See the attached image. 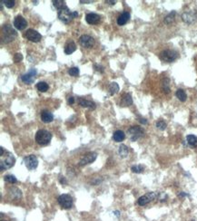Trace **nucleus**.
Returning <instances> with one entry per match:
<instances>
[{
    "instance_id": "nucleus-41",
    "label": "nucleus",
    "mask_w": 197,
    "mask_h": 221,
    "mask_svg": "<svg viewBox=\"0 0 197 221\" xmlns=\"http://www.w3.org/2000/svg\"><path fill=\"white\" fill-rule=\"evenodd\" d=\"M105 3H107V4L111 5V6H114L115 3H116V1H115V0H106Z\"/></svg>"
},
{
    "instance_id": "nucleus-11",
    "label": "nucleus",
    "mask_w": 197,
    "mask_h": 221,
    "mask_svg": "<svg viewBox=\"0 0 197 221\" xmlns=\"http://www.w3.org/2000/svg\"><path fill=\"white\" fill-rule=\"evenodd\" d=\"M24 163L25 166L29 170L32 171L36 169L37 165H38V159L35 156V155H29L24 158Z\"/></svg>"
},
{
    "instance_id": "nucleus-4",
    "label": "nucleus",
    "mask_w": 197,
    "mask_h": 221,
    "mask_svg": "<svg viewBox=\"0 0 197 221\" xmlns=\"http://www.w3.org/2000/svg\"><path fill=\"white\" fill-rule=\"evenodd\" d=\"M51 139H52V134L48 131H46V130H39L35 134V142L42 146L49 144Z\"/></svg>"
},
{
    "instance_id": "nucleus-27",
    "label": "nucleus",
    "mask_w": 197,
    "mask_h": 221,
    "mask_svg": "<svg viewBox=\"0 0 197 221\" xmlns=\"http://www.w3.org/2000/svg\"><path fill=\"white\" fill-rule=\"evenodd\" d=\"M175 95L176 97L178 98V100L181 101V102H185L186 99H187V95H186V93L183 90V89H178L175 93Z\"/></svg>"
},
{
    "instance_id": "nucleus-22",
    "label": "nucleus",
    "mask_w": 197,
    "mask_h": 221,
    "mask_svg": "<svg viewBox=\"0 0 197 221\" xmlns=\"http://www.w3.org/2000/svg\"><path fill=\"white\" fill-rule=\"evenodd\" d=\"M128 153H129V149L126 145L125 144H121L119 146V149H118V154L121 158H126L128 156Z\"/></svg>"
},
{
    "instance_id": "nucleus-31",
    "label": "nucleus",
    "mask_w": 197,
    "mask_h": 221,
    "mask_svg": "<svg viewBox=\"0 0 197 221\" xmlns=\"http://www.w3.org/2000/svg\"><path fill=\"white\" fill-rule=\"evenodd\" d=\"M10 194L12 195V197L13 198H15V199H19V198H21V196H22V192H21V190H18L17 188H11L10 189Z\"/></svg>"
},
{
    "instance_id": "nucleus-21",
    "label": "nucleus",
    "mask_w": 197,
    "mask_h": 221,
    "mask_svg": "<svg viewBox=\"0 0 197 221\" xmlns=\"http://www.w3.org/2000/svg\"><path fill=\"white\" fill-rule=\"evenodd\" d=\"M125 138V134L123 131H115L113 134V140L115 141V142H123Z\"/></svg>"
},
{
    "instance_id": "nucleus-33",
    "label": "nucleus",
    "mask_w": 197,
    "mask_h": 221,
    "mask_svg": "<svg viewBox=\"0 0 197 221\" xmlns=\"http://www.w3.org/2000/svg\"><path fill=\"white\" fill-rule=\"evenodd\" d=\"M4 179H5V181L8 182L10 184H14V183H17V178L14 175H6L4 177Z\"/></svg>"
},
{
    "instance_id": "nucleus-30",
    "label": "nucleus",
    "mask_w": 197,
    "mask_h": 221,
    "mask_svg": "<svg viewBox=\"0 0 197 221\" xmlns=\"http://www.w3.org/2000/svg\"><path fill=\"white\" fill-rule=\"evenodd\" d=\"M53 4H54L55 7L57 10H60L61 8L66 6V2L63 1V0H54V1H53Z\"/></svg>"
},
{
    "instance_id": "nucleus-13",
    "label": "nucleus",
    "mask_w": 197,
    "mask_h": 221,
    "mask_svg": "<svg viewBox=\"0 0 197 221\" xmlns=\"http://www.w3.org/2000/svg\"><path fill=\"white\" fill-rule=\"evenodd\" d=\"M36 74H37V71L32 68L27 74H25L21 76V81L27 84H32L35 81V76L36 75Z\"/></svg>"
},
{
    "instance_id": "nucleus-19",
    "label": "nucleus",
    "mask_w": 197,
    "mask_h": 221,
    "mask_svg": "<svg viewBox=\"0 0 197 221\" xmlns=\"http://www.w3.org/2000/svg\"><path fill=\"white\" fill-rule=\"evenodd\" d=\"M41 121L43 122V123H51V122H53V120H54V115H53V113L49 111V110H43L42 112H41Z\"/></svg>"
},
{
    "instance_id": "nucleus-18",
    "label": "nucleus",
    "mask_w": 197,
    "mask_h": 221,
    "mask_svg": "<svg viewBox=\"0 0 197 221\" xmlns=\"http://www.w3.org/2000/svg\"><path fill=\"white\" fill-rule=\"evenodd\" d=\"M133 104V98L130 94H124L122 95L121 98V102H120V105L123 107H127Z\"/></svg>"
},
{
    "instance_id": "nucleus-7",
    "label": "nucleus",
    "mask_w": 197,
    "mask_h": 221,
    "mask_svg": "<svg viewBox=\"0 0 197 221\" xmlns=\"http://www.w3.org/2000/svg\"><path fill=\"white\" fill-rule=\"evenodd\" d=\"M57 201L59 203V205L61 206L63 208H71L73 207V199L70 195L68 194H62L58 197Z\"/></svg>"
},
{
    "instance_id": "nucleus-10",
    "label": "nucleus",
    "mask_w": 197,
    "mask_h": 221,
    "mask_svg": "<svg viewBox=\"0 0 197 221\" xmlns=\"http://www.w3.org/2000/svg\"><path fill=\"white\" fill-rule=\"evenodd\" d=\"M24 37L27 38V40L34 42V43H38L42 39V35L37 31L34 29H28L24 34Z\"/></svg>"
},
{
    "instance_id": "nucleus-16",
    "label": "nucleus",
    "mask_w": 197,
    "mask_h": 221,
    "mask_svg": "<svg viewBox=\"0 0 197 221\" xmlns=\"http://www.w3.org/2000/svg\"><path fill=\"white\" fill-rule=\"evenodd\" d=\"M101 20V16L96 13H89L85 16V21L89 25H97Z\"/></svg>"
},
{
    "instance_id": "nucleus-8",
    "label": "nucleus",
    "mask_w": 197,
    "mask_h": 221,
    "mask_svg": "<svg viewBox=\"0 0 197 221\" xmlns=\"http://www.w3.org/2000/svg\"><path fill=\"white\" fill-rule=\"evenodd\" d=\"M159 194L157 192H149L147 194L140 197L138 199V205L140 206H146L147 205L148 203H150L151 201H153L154 199H155L156 198H158Z\"/></svg>"
},
{
    "instance_id": "nucleus-46",
    "label": "nucleus",
    "mask_w": 197,
    "mask_h": 221,
    "mask_svg": "<svg viewBox=\"0 0 197 221\" xmlns=\"http://www.w3.org/2000/svg\"><path fill=\"white\" fill-rule=\"evenodd\" d=\"M0 151H1V153H0V156H3V155H4V148H3V147H1V148H0Z\"/></svg>"
},
{
    "instance_id": "nucleus-15",
    "label": "nucleus",
    "mask_w": 197,
    "mask_h": 221,
    "mask_svg": "<svg viewBox=\"0 0 197 221\" xmlns=\"http://www.w3.org/2000/svg\"><path fill=\"white\" fill-rule=\"evenodd\" d=\"M27 26V20L23 17L22 16H17L15 20H14V26L17 28V30H24Z\"/></svg>"
},
{
    "instance_id": "nucleus-29",
    "label": "nucleus",
    "mask_w": 197,
    "mask_h": 221,
    "mask_svg": "<svg viewBox=\"0 0 197 221\" xmlns=\"http://www.w3.org/2000/svg\"><path fill=\"white\" fill-rule=\"evenodd\" d=\"M175 11H172L171 13H169L167 16L164 17V23L169 25L171 23H173L174 21V16H175Z\"/></svg>"
},
{
    "instance_id": "nucleus-23",
    "label": "nucleus",
    "mask_w": 197,
    "mask_h": 221,
    "mask_svg": "<svg viewBox=\"0 0 197 221\" xmlns=\"http://www.w3.org/2000/svg\"><path fill=\"white\" fill-rule=\"evenodd\" d=\"M161 86H162V90L164 94H168L171 91L170 89V80L168 78H164L162 80V83H161Z\"/></svg>"
},
{
    "instance_id": "nucleus-39",
    "label": "nucleus",
    "mask_w": 197,
    "mask_h": 221,
    "mask_svg": "<svg viewBox=\"0 0 197 221\" xmlns=\"http://www.w3.org/2000/svg\"><path fill=\"white\" fill-rule=\"evenodd\" d=\"M67 102H68V104H74V103H75V98H74L73 96L68 97V99H67Z\"/></svg>"
},
{
    "instance_id": "nucleus-1",
    "label": "nucleus",
    "mask_w": 197,
    "mask_h": 221,
    "mask_svg": "<svg viewBox=\"0 0 197 221\" xmlns=\"http://www.w3.org/2000/svg\"><path fill=\"white\" fill-rule=\"evenodd\" d=\"M57 16L60 21H62L65 24H69L74 18L78 16V12L77 11H71L67 6H65L58 10Z\"/></svg>"
},
{
    "instance_id": "nucleus-17",
    "label": "nucleus",
    "mask_w": 197,
    "mask_h": 221,
    "mask_svg": "<svg viewBox=\"0 0 197 221\" xmlns=\"http://www.w3.org/2000/svg\"><path fill=\"white\" fill-rule=\"evenodd\" d=\"M78 103H79V105H81L82 107L89 108V109H91V110H95L96 107V103H95L93 101L86 100V99L82 98V97H80V98L78 99Z\"/></svg>"
},
{
    "instance_id": "nucleus-36",
    "label": "nucleus",
    "mask_w": 197,
    "mask_h": 221,
    "mask_svg": "<svg viewBox=\"0 0 197 221\" xmlns=\"http://www.w3.org/2000/svg\"><path fill=\"white\" fill-rule=\"evenodd\" d=\"M166 123H164L163 120H160V121H158L157 123H156V127H157V129H159V130H161V131H164L165 129H166Z\"/></svg>"
},
{
    "instance_id": "nucleus-38",
    "label": "nucleus",
    "mask_w": 197,
    "mask_h": 221,
    "mask_svg": "<svg viewBox=\"0 0 197 221\" xmlns=\"http://www.w3.org/2000/svg\"><path fill=\"white\" fill-rule=\"evenodd\" d=\"M94 69L96 71V72H99V73H104L105 72V68L102 66V65H100V64H97V63H95L94 64Z\"/></svg>"
},
{
    "instance_id": "nucleus-28",
    "label": "nucleus",
    "mask_w": 197,
    "mask_h": 221,
    "mask_svg": "<svg viewBox=\"0 0 197 221\" xmlns=\"http://www.w3.org/2000/svg\"><path fill=\"white\" fill-rule=\"evenodd\" d=\"M48 84L46 82H39L37 84H36V88L39 92L41 93H45L48 90Z\"/></svg>"
},
{
    "instance_id": "nucleus-14",
    "label": "nucleus",
    "mask_w": 197,
    "mask_h": 221,
    "mask_svg": "<svg viewBox=\"0 0 197 221\" xmlns=\"http://www.w3.org/2000/svg\"><path fill=\"white\" fill-rule=\"evenodd\" d=\"M183 21L187 23V24H193L194 22H195L197 20L196 12L194 11H186L183 14L182 16Z\"/></svg>"
},
{
    "instance_id": "nucleus-32",
    "label": "nucleus",
    "mask_w": 197,
    "mask_h": 221,
    "mask_svg": "<svg viewBox=\"0 0 197 221\" xmlns=\"http://www.w3.org/2000/svg\"><path fill=\"white\" fill-rule=\"evenodd\" d=\"M131 171L133 173H142L145 171V167L143 165H133L131 168Z\"/></svg>"
},
{
    "instance_id": "nucleus-3",
    "label": "nucleus",
    "mask_w": 197,
    "mask_h": 221,
    "mask_svg": "<svg viewBox=\"0 0 197 221\" xmlns=\"http://www.w3.org/2000/svg\"><path fill=\"white\" fill-rule=\"evenodd\" d=\"M3 156H5V158L1 157V160H0V170H1V171L12 168L16 163V159L11 152H6V155H3Z\"/></svg>"
},
{
    "instance_id": "nucleus-12",
    "label": "nucleus",
    "mask_w": 197,
    "mask_h": 221,
    "mask_svg": "<svg viewBox=\"0 0 197 221\" xmlns=\"http://www.w3.org/2000/svg\"><path fill=\"white\" fill-rule=\"evenodd\" d=\"M79 44L84 48H91L95 44V40L88 34H83L79 38Z\"/></svg>"
},
{
    "instance_id": "nucleus-37",
    "label": "nucleus",
    "mask_w": 197,
    "mask_h": 221,
    "mask_svg": "<svg viewBox=\"0 0 197 221\" xmlns=\"http://www.w3.org/2000/svg\"><path fill=\"white\" fill-rule=\"evenodd\" d=\"M13 60H14L15 63H19V62H21V61L23 60V55H22V54H20V53L15 54V55H14V57H13Z\"/></svg>"
},
{
    "instance_id": "nucleus-25",
    "label": "nucleus",
    "mask_w": 197,
    "mask_h": 221,
    "mask_svg": "<svg viewBox=\"0 0 197 221\" xmlns=\"http://www.w3.org/2000/svg\"><path fill=\"white\" fill-rule=\"evenodd\" d=\"M108 91H109V94H110V95L116 94L119 92V85H118L116 82H111V83L109 84Z\"/></svg>"
},
{
    "instance_id": "nucleus-20",
    "label": "nucleus",
    "mask_w": 197,
    "mask_h": 221,
    "mask_svg": "<svg viewBox=\"0 0 197 221\" xmlns=\"http://www.w3.org/2000/svg\"><path fill=\"white\" fill-rule=\"evenodd\" d=\"M130 19V14L127 11L123 12L117 18V24L118 26H125Z\"/></svg>"
},
{
    "instance_id": "nucleus-9",
    "label": "nucleus",
    "mask_w": 197,
    "mask_h": 221,
    "mask_svg": "<svg viewBox=\"0 0 197 221\" xmlns=\"http://www.w3.org/2000/svg\"><path fill=\"white\" fill-rule=\"evenodd\" d=\"M97 158V154L94 151H89L87 153H85L84 156H83L80 161H79V166H85L87 164H90L92 162H94Z\"/></svg>"
},
{
    "instance_id": "nucleus-5",
    "label": "nucleus",
    "mask_w": 197,
    "mask_h": 221,
    "mask_svg": "<svg viewBox=\"0 0 197 221\" xmlns=\"http://www.w3.org/2000/svg\"><path fill=\"white\" fill-rule=\"evenodd\" d=\"M159 58L165 63H173L178 58V53L174 50H164L160 53Z\"/></svg>"
},
{
    "instance_id": "nucleus-40",
    "label": "nucleus",
    "mask_w": 197,
    "mask_h": 221,
    "mask_svg": "<svg viewBox=\"0 0 197 221\" xmlns=\"http://www.w3.org/2000/svg\"><path fill=\"white\" fill-rule=\"evenodd\" d=\"M59 182L62 184V185H66V183H67V181H66V178L65 177H60V179H59Z\"/></svg>"
},
{
    "instance_id": "nucleus-42",
    "label": "nucleus",
    "mask_w": 197,
    "mask_h": 221,
    "mask_svg": "<svg viewBox=\"0 0 197 221\" xmlns=\"http://www.w3.org/2000/svg\"><path fill=\"white\" fill-rule=\"evenodd\" d=\"M178 197H180V198H183V197H189V195L188 194H186V193H184V192H181L178 194Z\"/></svg>"
},
{
    "instance_id": "nucleus-24",
    "label": "nucleus",
    "mask_w": 197,
    "mask_h": 221,
    "mask_svg": "<svg viewBox=\"0 0 197 221\" xmlns=\"http://www.w3.org/2000/svg\"><path fill=\"white\" fill-rule=\"evenodd\" d=\"M76 50V44H75L74 42H70V43H68V44L66 45V47H65V54H73Z\"/></svg>"
},
{
    "instance_id": "nucleus-6",
    "label": "nucleus",
    "mask_w": 197,
    "mask_h": 221,
    "mask_svg": "<svg viewBox=\"0 0 197 221\" xmlns=\"http://www.w3.org/2000/svg\"><path fill=\"white\" fill-rule=\"evenodd\" d=\"M144 129L140 126H132L127 131V134L131 142H136L138 139L144 136Z\"/></svg>"
},
{
    "instance_id": "nucleus-45",
    "label": "nucleus",
    "mask_w": 197,
    "mask_h": 221,
    "mask_svg": "<svg viewBox=\"0 0 197 221\" xmlns=\"http://www.w3.org/2000/svg\"><path fill=\"white\" fill-rule=\"evenodd\" d=\"M114 214H115V216H116L117 218H119V217H120V212H119L118 210L115 211V212H114Z\"/></svg>"
},
{
    "instance_id": "nucleus-2",
    "label": "nucleus",
    "mask_w": 197,
    "mask_h": 221,
    "mask_svg": "<svg viewBox=\"0 0 197 221\" xmlns=\"http://www.w3.org/2000/svg\"><path fill=\"white\" fill-rule=\"evenodd\" d=\"M17 36V31L12 27L11 25H4L2 27V42L5 44H8L15 40Z\"/></svg>"
},
{
    "instance_id": "nucleus-26",
    "label": "nucleus",
    "mask_w": 197,
    "mask_h": 221,
    "mask_svg": "<svg viewBox=\"0 0 197 221\" xmlns=\"http://www.w3.org/2000/svg\"><path fill=\"white\" fill-rule=\"evenodd\" d=\"M186 141L187 143L190 147L192 148H195L197 147V137L195 135H188L186 137Z\"/></svg>"
},
{
    "instance_id": "nucleus-47",
    "label": "nucleus",
    "mask_w": 197,
    "mask_h": 221,
    "mask_svg": "<svg viewBox=\"0 0 197 221\" xmlns=\"http://www.w3.org/2000/svg\"><path fill=\"white\" fill-rule=\"evenodd\" d=\"M34 3H35V5H37V3H38V1H35Z\"/></svg>"
},
{
    "instance_id": "nucleus-35",
    "label": "nucleus",
    "mask_w": 197,
    "mask_h": 221,
    "mask_svg": "<svg viewBox=\"0 0 197 221\" xmlns=\"http://www.w3.org/2000/svg\"><path fill=\"white\" fill-rule=\"evenodd\" d=\"M3 2V4H5V6L7 7V8H12V7H14V6H15V4H16V2L14 1V0H4V1H2Z\"/></svg>"
},
{
    "instance_id": "nucleus-43",
    "label": "nucleus",
    "mask_w": 197,
    "mask_h": 221,
    "mask_svg": "<svg viewBox=\"0 0 197 221\" xmlns=\"http://www.w3.org/2000/svg\"><path fill=\"white\" fill-rule=\"evenodd\" d=\"M139 122H140L142 124H146V123H147V121H146V119H144V118H140Z\"/></svg>"
},
{
    "instance_id": "nucleus-44",
    "label": "nucleus",
    "mask_w": 197,
    "mask_h": 221,
    "mask_svg": "<svg viewBox=\"0 0 197 221\" xmlns=\"http://www.w3.org/2000/svg\"><path fill=\"white\" fill-rule=\"evenodd\" d=\"M92 2H93V1H91V0H89V1H86V0L84 1V0H81V1H80L81 4H87V3H92Z\"/></svg>"
},
{
    "instance_id": "nucleus-34",
    "label": "nucleus",
    "mask_w": 197,
    "mask_h": 221,
    "mask_svg": "<svg viewBox=\"0 0 197 221\" xmlns=\"http://www.w3.org/2000/svg\"><path fill=\"white\" fill-rule=\"evenodd\" d=\"M68 74H69L71 76L76 77V76L79 74V68H78V67H71V68H69V70H68Z\"/></svg>"
}]
</instances>
